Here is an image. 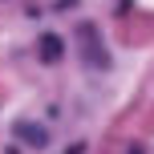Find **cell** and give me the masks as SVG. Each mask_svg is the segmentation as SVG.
Segmentation results:
<instances>
[{
	"instance_id": "1",
	"label": "cell",
	"mask_w": 154,
	"mask_h": 154,
	"mask_svg": "<svg viewBox=\"0 0 154 154\" xmlns=\"http://www.w3.org/2000/svg\"><path fill=\"white\" fill-rule=\"evenodd\" d=\"M41 49H45V53H49V61H53V53H61V41H53V37H45V41H41Z\"/></svg>"
}]
</instances>
